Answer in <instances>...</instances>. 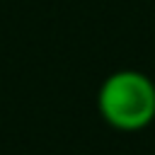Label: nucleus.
I'll return each instance as SVG.
<instances>
[{"mask_svg":"<svg viewBox=\"0 0 155 155\" xmlns=\"http://www.w3.org/2000/svg\"><path fill=\"white\" fill-rule=\"evenodd\" d=\"M97 109L116 131H143L155 119V82L133 68L114 70L97 90Z\"/></svg>","mask_w":155,"mask_h":155,"instance_id":"1","label":"nucleus"}]
</instances>
